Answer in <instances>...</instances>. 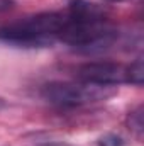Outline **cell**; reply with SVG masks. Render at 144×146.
<instances>
[{"instance_id":"6da1fadb","label":"cell","mask_w":144,"mask_h":146,"mask_svg":"<svg viewBox=\"0 0 144 146\" xmlns=\"http://www.w3.org/2000/svg\"><path fill=\"white\" fill-rule=\"evenodd\" d=\"M70 21L66 12H41L0 27V41L20 48H46L54 42Z\"/></svg>"},{"instance_id":"7a4b0ae2","label":"cell","mask_w":144,"mask_h":146,"mask_svg":"<svg viewBox=\"0 0 144 146\" xmlns=\"http://www.w3.org/2000/svg\"><path fill=\"white\" fill-rule=\"evenodd\" d=\"M114 94L110 87L92 83H71V82H49L41 88V95L46 102L59 107H78L97 100H105Z\"/></svg>"},{"instance_id":"3957f363","label":"cell","mask_w":144,"mask_h":146,"mask_svg":"<svg viewBox=\"0 0 144 146\" xmlns=\"http://www.w3.org/2000/svg\"><path fill=\"white\" fill-rule=\"evenodd\" d=\"M76 78H80L85 83L92 85H102V87H112L126 82V66L112 61H93L85 63L78 66Z\"/></svg>"},{"instance_id":"277c9868","label":"cell","mask_w":144,"mask_h":146,"mask_svg":"<svg viewBox=\"0 0 144 146\" xmlns=\"http://www.w3.org/2000/svg\"><path fill=\"white\" fill-rule=\"evenodd\" d=\"M126 82L136 87H141L144 83V65L141 58L131 63L129 66H126Z\"/></svg>"},{"instance_id":"5b68a950","label":"cell","mask_w":144,"mask_h":146,"mask_svg":"<svg viewBox=\"0 0 144 146\" xmlns=\"http://www.w3.org/2000/svg\"><path fill=\"white\" fill-rule=\"evenodd\" d=\"M127 124H129V129L141 139L144 133V115H143V106H137L132 112H129V117H127Z\"/></svg>"},{"instance_id":"8992f818","label":"cell","mask_w":144,"mask_h":146,"mask_svg":"<svg viewBox=\"0 0 144 146\" xmlns=\"http://www.w3.org/2000/svg\"><path fill=\"white\" fill-rule=\"evenodd\" d=\"M98 146H124V139L117 134H104L100 139H98Z\"/></svg>"},{"instance_id":"52a82bcc","label":"cell","mask_w":144,"mask_h":146,"mask_svg":"<svg viewBox=\"0 0 144 146\" xmlns=\"http://www.w3.org/2000/svg\"><path fill=\"white\" fill-rule=\"evenodd\" d=\"M12 7H14L12 0H0V14L5 12V10H9V9H12Z\"/></svg>"},{"instance_id":"ba28073f","label":"cell","mask_w":144,"mask_h":146,"mask_svg":"<svg viewBox=\"0 0 144 146\" xmlns=\"http://www.w3.org/2000/svg\"><path fill=\"white\" fill-rule=\"evenodd\" d=\"M39 146H71V145H68V143H44V145Z\"/></svg>"},{"instance_id":"9c48e42d","label":"cell","mask_w":144,"mask_h":146,"mask_svg":"<svg viewBox=\"0 0 144 146\" xmlns=\"http://www.w3.org/2000/svg\"><path fill=\"white\" fill-rule=\"evenodd\" d=\"M3 107H5V102H3V100L0 99V109H3Z\"/></svg>"},{"instance_id":"30bf717a","label":"cell","mask_w":144,"mask_h":146,"mask_svg":"<svg viewBox=\"0 0 144 146\" xmlns=\"http://www.w3.org/2000/svg\"><path fill=\"white\" fill-rule=\"evenodd\" d=\"M107 2H120V0H107Z\"/></svg>"}]
</instances>
